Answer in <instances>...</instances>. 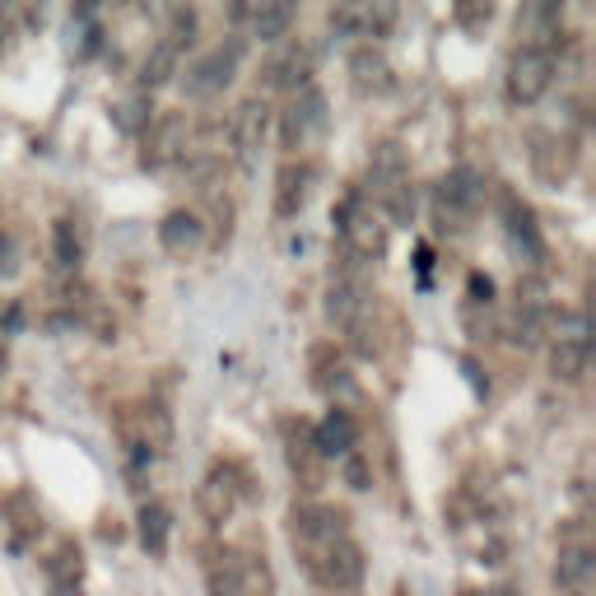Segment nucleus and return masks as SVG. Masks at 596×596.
Returning <instances> with one entry per match:
<instances>
[{
    "instance_id": "1",
    "label": "nucleus",
    "mask_w": 596,
    "mask_h": 596,
    "mask_svg": "<svg viewBox=\"0 0 596 596\" xmlns=\"http://www.w3.org/2000/svg\"><path fill=\"white\" fill-rule=\"evenodd\" d=\"M298 564L322 592H354L364 583V550L354 545V536H336V541H322L312 550H298Z\"/></svg>"
},
{
    "instance_id": "2",
    "label": "nucleus",
    "mask_w": 596,
    "mask_h": 596,
    "mask_svg": "<svg viewBox=\"0 0 596 596\" xmlns=\"http://www.w3.org/2000/svg\"><path fill=\"white\" fill-rule=\"evenodd\" d=\"M336 224H340V252L354 261H378L382 252H387V224H382V215L368 205L364 191H350L345 201H340L336 210Z\"/></svg>"
},
{
    "instance_id": "3",
    "label": "nucleus",
    "mask_w": 596,
    "mask_h": 596,
    "mask_svg": "<svg viewBox=\"0 0 596 596\" xmlns=\"http://www.w3.org/2000/svg\"><path fill=\"white\" fill-rule=\"evenodd\" d=\"M210 596H275V573L266 555L252 550H224L205 573Z\"/></svg>"
},
{
    "instance_id": "4",
    "label": "nucleus",
    "mask_w": 596,
    "mask_h": 596,
    "mask_svg": "<svg viewBox=\"0 0 596 596\" xmlns=\"http://www.w3.org/2000/svg\"><path fill=\"white\" fill-rule=\"evenodd\" d=\"M112 424H117V438L131 461L163 457L173 447V420L163 406H122L112 415Z\"/></svg>"
},
{
    "instance_id": "5",
    "label": "nucleus",
    "mask_w": 596,
    "mask_h": 596,
    "mask_svg": "<svg viewBox=\"0 0 596 596\" xmlns=\"http://www.w3.org/2000/svg\"><path fill=\"white\" fill-rule=\"evenodd\" d=\"M252 494V475H247L243 461H210V471L201 475L196 485V508H201L205 522H229L238 513V503Z\"/></svg>"
},
{
    "instance_id": "6",
    "label": "nucleus",
    "mask_w": 596,
    "mask_h": 596,
    "mask_svg": "<svg viewBox=\"0 0 596 596\" xmlns=\"http://www.w3.org/2000/svg\"><path fill=\"white\" fill-rule=\"evenodd\" d=\"M480 201H485V177L475 173V168H452V173L434 187V224H438V233L471 229Z\"/></svg>"
},
{
    "instance_id": "7",
    "label": "nucleus",
    "mask_w": 596,
    "mask_h": 596,
    "mask_svg": "<svg viewBox=\"0 0 596 596\" xmlns=\"http://www.w3.org/2000/svg\"><path fill=\"white\" fill-rule=\"evenodd\" d=\"M550 84H555V52L545 42H522L508 61V103L531 108L550 94Z\"/></svg>"
},
{
    "instance_id": "8",
    "label": "nucleus",
    "mask_w": 596,
    "mask_h": 596,
    "mask_svg": "<svg viewBox=\"0 0 596 596\" xmlns=\"http://www.w3.org/2000/svg\"><path fill=\"white\" fill-rule=\"evenodd\" d=\"M280 443H285V461H289V475L298 480V489H303V494H322L326 457L317 452L312 424L303 420V415H285V420H280Z\"/></svg>"
},
{
    "instance_id": "9",
    "label": "nucleus",
    "mask_w": 596,
    "mask_h": 596,
    "mask_svg": "<svg viewBox=\"0 0 596 596\" xmlns=\"http://www.w3.org/2000/svg\"><path fill=\"white\" fill-rule=\"evenodd\" d=\"M373 303V289H368V266L340 252L336 271H331V285H326V317L336 326H350L359 312Z\"/></svg>"
},
{
    "instance_id": "10",
    "label": "nucleus",
    "mask_w": 596,
    "mask_h": 596,
    "mask_svg": "<svg viewBox=\"0 0 596 596\" xmlns=\"http://www.w3.org/2000/svg\"><path fill=\"white\" fill-rule=\"evenodd\" d=\"M350 517L340 513V508H331V503H317V499H303L289 508V545L298 550H312V545L322 541H336V536H350V527H345Z\"/></svg>"
},
{
    "instance_id": "11",
    "label": "nucleus",
    "mask_w": 596,
    "mask_h": 596,
    "mask_svg": "<svg viewBox=\"0 0 596 596\" xmlns=\"http://www.w3.org/2000/svg\"><path fill=\"white\" fill-rule=\"evenodd\" d=\"M326 122V98L317 94V89H298V94H289L285 112H280V149H285L289 159H294L298 149H308V140L322 131Z\"/></svg>"
},
{
    "instance_id": "12",
    "label": "nucleus",
    "mask_w": 596,
    "mask_h": 596,
    "mask_svg": "<svg viewBox=\"0 0 596 596\" xmlns=\"http://www.w3.org/2000/svg\"><path fill=\"white\" fill-rule=\"evenodd\" d=\"M140 163L145 168H168V163L177 159H187V149H191V126L182 112H159L154 122L140 131Z\"/></svg>"
},
{
    "instance_id": "13",
    "label": "nucleus",
    "mask_w": 596,
    "mask_h": 596,
    "mask_svg": "<svg viewBox=\"0 0 596 596\" xmlns=\"http://www.w3.org/2000/svg\"><path fill=\"white\" fill-rule=\"evenodd\" d=\"M243 47H247V38H224L219 47H210V52L196 61V66L187 70V94L191 98H210V94H219L224 84L233 80V70H238V61H243Z\"/></svg>"
},
{
    "instance_id": "14",
    "label": "nucleus",
    "mask_w": 596,
    "mask_h": 596,
    "mask_svg": "<svg viewBox=\"0 0 596 596\" xmlns=\"http://www.w3.org/2000/svg\"><path fill=\"white\" fill-rule=\"evenodd\" d=\"M578 168V140L559 131H536L531 136V173L541 182H564Z\"/></svg>"
},
{
    "instance_id": "15",
    "label": "nucleus",
    "mask_w": 596,
    "mask_h": 596,
    "mask_svg": "<svg viewBox=\"0 0 596 596\" xmlns=\"http://www.w3.org/2000/svg\"><path fill=\"white\" fill-rule=\"evenodd\" d=\"M592 573H596L592 541H587L583 531H569V536L559 541V555H555L559 592H592Z\"/></svg>"
},
{
    "instance_id": "16",
    "label": "nucleus",
    "mask_w": 596,
    "mask_h": 596,
    "mask_svg": "<svg viewBox=\"0 0 596 596\" xmlns=\"http://www.w3.org/2000/svg\"><path fill=\"white\" fill-rule=\"evenodd\" d=\"M233 149H238V163H257L261 140L271 131V103L266 98H247L243 108L233 112Z\"/></svg>"
},
{
    "instance_id": "17",
    "label": "nucleus",
    "mask_w": 596,
    "mask_h": 596,
    "mask_svg": "<svg viewBox=\"0 0 596 596\" xmlns=\"http://www.w3.org/2000/svg\"><path fill=\"white\" fill-rule=\"evenodd\" d=\"M312 182H317V163L312 159H285L280 177H275V215L294 219L312 196Z\"/></svg>"
},
{
    "instance_id": "18",
    "label": "nucleus",
    "mask_w": 596,
    "mask_h": 596,
    "mask_svg": "<svg viewBox=\"0 0 596 596\" xmlns=\"http://www.w3.org/2000/svg\"><path fill=\"white\" fill-rule=\"evenodd\" d=\"M159 243H163V252L177 261L196 257L205 243V219L196 215V210H173V215L159 224Z\"/></svg>"
},
{
    "instance_id": "19",
    "label": "nucleus",
    "mask_w": 596,
    "mask_h": 596,
    "mask_svg": "<svg viewBox=\"0 0 596 596\" xmlns=\"http://www.w3.org/2000/svg\"><path fill=\"white\" fill-rule=\"evenodd\" d=\"M233 19L247 24V38L275 42V38H285L289 24H294V5H275V0H261V5H233Z\"/></svg>"
},
{
    "instance_id": "20",
    "label": "nucleus",
    "mask_w": 596,
    "mask_h": 596,
    "mask_svg": "<svg viewBox=\"0 0 596 596\" xmlns=\"http://www.w3.org/2000/svg\"><path fill=\"white\" fill-rule=\"evenodd\" d=\"M312 438H317V452L322 457H350L354 443H359V424H354L350 410H326L322 424H312Z\"/></svg>"
},
{
    "instance_id": "21",
    "label": "nucleus",
    "mask_w": 596,
    "mask_h": 596,
    "mask_svg": "<svg viewBox=\"0 0 596 596\" xmlns=\"http://www.w3.org/2000/svg\"><path fill=\"white\" fill-rule=\"evenodd\" d=\"M308 75H312V52L308 47H285V52L266 61V89H308Z\"/></svg>"
},
{
    "instance_id": "22",
    "label": "nucleus",
    "mask_w": 596,
    "mask_h": 596,
    "mask_svg": "<svg viewBox=\"0 0 596 596\" xmlns=\"http://www.w3.org/2000/svg\"><path fill=\"white\" fill-rule=\"evenodd\" d=\"M350 80L359 94H382V89H392V66H387V56L378 47H354L350 56Z\"/></svg>"
},
{
    "instance_id": "23",
    "label": "nucleus",
    "mask_w": 596,
    "mask_h": 596,
    "mask_svg": "<svg viewBox=\"0 0 596 596\" xmlns=\"http://www.w3.org/2000/svg\"><path fill=\"white\" fill-rule=\"evenodd\" d=\"M308 368H312V387H317L322 396H336V392L350 387V368H345V359H340L336 345H317L312 359H308Z\"/></svg>"
},
{
    "instance_id": "24",
    "label": "nucleus",
    "mask_w": 596,
    "mask_h": 596,
    "mask_svg": "<svg viewBox=\"0 0 596 596\" xmlns=\"http://www.w3.org/2000/svg\"><path fill=\"white\" fill-rule=\"evenodd\" d=\"M177 66H182V52H177L173 42H154L145 52V61H140V89H159V84H168L177 75Z\"/></svg>"
},
{
    "instance_id": "25",
    "label": "nucleus",
    "mask_w": 596,
    "mask_h": 596,
    "mask_svg": "<svg viewBox=\"0 0 596 596\" xmlns=\"http://www.w3.org/2000/svg\"><path fill=\"white\" fill-rule=\"evenodd\" d=\"M587 354L592 345H578V340H550V373L559 382H578L587 373Z\"/></svg>"
},
{
    "instance_id": "26",
    "label": "nucleus",
    "mask_w": 596,
    "mask_h": 596,
    "mask_svg": "<svg viewBox=\"0 0 596 596\" xmlns=\"http://www.w3.org/2000/svg\"><path fill=\"white\" fill-rule=\"evenodd\" d=\"M503 219H508L513 238H522V243H527L531 257H541V233H536V215H531L527 201H517L513 191H503Z\"/></svg>"
},
{
    "instance_id": "27",
    "label": "nucleus",
    "mask_w": 596,
    "mask_h": 596,
    "mask_svg": "<svg viewBox=\"0 0 596 596\" xmlns=\"http://www.w3.org/2000/svg\"><path fill=\"white\" fill-rule=\"evenodd\" d=\"M52 257L61 271H80L84 243H80V233H75V219H56L52 224Z\"/></svg>"
},
{
    "instance_id": "28",
    "label": "nucleus",
    "mask_w": 596,
    "mask_h": 596,
    "mask_svg": "<svg viewBox=\"0 0 596 596\" xmlns=\"http://www.w3.org/2000/svg\"><path fill=\"white\" fill-rule=\"evenodd\" d=\"M168 527H173V517L163 503H145L140 508V541H145L149 555H163L168 550Z\"/></svg>"
},
{
    "instance_id": "29",
    "label": "nucleus",
    "mask_w": 596,
    "mask_h": 596,
    "mask_svg": "<svg viewBox=\"0 0 596 596\" xmlns=\"http://www.w3.org/2000/svg\"><path fill=\"white\" fill-rule=\"evenodd\" d=\"M117 122H122V131H131V136H136V131H145V126L154 122V117H149V98L145 94L126 98L122 108H117Z\"/></svg>"
},
{
    "instance_id": "30",
    "label": "nucleus",
    "mask_w": 596,
    "mask_h": 596,
    "mask_svg": "<svg viewBox=\"0 0 596 596\" xmlns=\"http://www.w3.org/2000/svg\"><path fill=\"white\" fill-rule=\"evenodd\" d=\"M14 266V247H10V233L0 229V271H10Z\"/></svg>"
},
{
    "instance_id": "31",
    "label": "nucleus",
    "mask_w": 596,
    "mask_h": 596,
    "mask_svg": "<svg viewBox=\"0 0 596 596\" xmlns=\"http://www.w3.org/2000/svg\"><path fill=\"white\" fill-rule=\"evenodd\" d=\"M471 596H513L508 587H499V592H471Z\"/></svg>"
},
{
    "instance_id": "32",
    "label": "nucleus",
    "mask_w": 596,
    "mask_h": 596,
    "mask_svg": "<svg viewBox=\"0 0 596 596\" xmlns=\"http://www.w3.org/2000/svg\"><path fill=\"white\" fill-rule=\"evenodd\" d=\"M559 596H592V592H559Z\"/></svg>"
},
{
    "instance_id": "33",
    "label": "nucleus",
    "mask_w": 596,
    "mask_h": 596,
    "mask_svg": "<svg viewBox=\"0 0 596 596\" xmlns=\"http://www.w3.org/2000/svg\"><path fill=\"white\" fill-rule=\"evenodd\" d=\"M396 596H410V592H406V587H396Z\"/></svg>"
}]
</instances>
